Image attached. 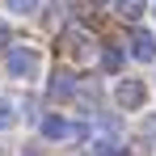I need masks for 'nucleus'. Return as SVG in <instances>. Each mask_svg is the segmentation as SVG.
Instances as JSON below:
<instances>
[{
    "label": "nucleus",
    "mask_w": 156,
    "mask_h": 156,
    "mask_svg": "<svg viewBox=\"0 0 156 156\" xmlns=\"http://www.w3.org/2000/svg\"><path fill=\"white\" fill-rule=\"evenodd\" d=\"M0 51H9V26H0Z\"/></svg>",
    "instance_id": "nucleus-12"
},
{
    "label": "nucleus",
    "mask_w": 156,
    "mask_h": 156,
    "mask_svg": "<svg viewBox=\"0 0 156 156\" xmlns=\"http://www.w3.org/2000/svg\"><path fill=\"white\" fill-rule=\"evenodd\" d=\"M101 68H105V72H118V68H122V55L114 51V47H110V51H101Z\"/></svg>",
    "instance_id": "nucleus-9"
},
{
    "label": "nucleus",
    "mask_w": 156,
    "mask_h": 156,
    "mask_svg": "<svg viewBox=\"0 0 156 156\" xmlns=\"http://www.w3.org/2000/svg\"><path fill=\"white\" fill-rule=\"evenodd\" d=\"M93 156H122V144H118V135H114V127L105 131L101 139H93Z\"/></svg>",
    "instance_id": "nucleus-6"
},
{
    "label": "nucleus",
    "mask_w": 156,
    "mask_h": 156,
    "mask_svg": "<svg viewBox=\"0 0 156 156\" xmlns=\"http://www.w3.org/2000/svg\"><path fill=\"white\" fill-rule=\"evenodd\" d=\"M38 131H42L47 139H72V122H63L59 114H47V118L38 122Z\"/></svg>",
    "instance_id": "nucleus-5"
},
{
    "label": "nucleus",
    "mask_w": 156,
    "mask_h": 156,
    "mask_svg": "<svg viewBox=\"0 0 156 156\" xmlns=\"http://www.w3.org/2000/svg\"><path fill=\"white\" fill-rule=\"evenodd\" d=\"M17 122V101H9V97H0V131H9Z\"/></svg>",
    "instance_id": "nucleus-8"
},
{
    "label": "nucleus",
    "mask_w": 156,
    "mask_h": 156,
    "mask_svg": "<svg viewBox=\"0 0 156 156\" xmlns=\"http://www.w3.org/2000/svg\"><path fill=\"white\" fill-rule=\"evenodd\" d=\"M93 4H110V0H93Z\"/></svg>",
    "instance_id": "nucleus-13"
},
{
    "label": "nucleus",
    "mask_w": 156,
    "mask_h": 156,
    "mask_svg": "<svg viewBox=\"0 0 156 156\" xmlns=\"http://www.w3.org/2000/svg\"><path fill=\"white\" fill-rule=\"evenodd\" d=\"M21 156H38V152H21Z\"/></svg>",
    "instance_id": "nucleus-14"
},
{
    "label": "nucleus",
    "mask_w": 156,
    "mask_h": 156,
    "mask_svg": "<svg viewBox=\"0 0 156 156\" xmlns=\"http://www.w3.org/2000/svg\"><path fill=\"white\" fill-rule=\"evenodd\" d=\"M131 55H135L139 63H156V38L148 30H139V34L131 38Z\"/></svg>",
    "instance_id": "nucleus-4"
},
{
    "label": "nucleus",
    "mask_w": 156,
    "mask_h": 156,
    "mask_svg": "<svg viewBox=\"0 0 156 156\" xmlns=\"http://www.w3.org/2000/svg\"><path fill=\"white\" fill-rule=\"evenodd\" d=\"M152 13H156V4H152Z\"/></svg>",
    "instance_id": "nucleus-15"
},
{
    "label": "nucleus",
    "mask_w": 156,
    "mask_h": 156,
    "mask_svg": "<svg viewBox=\"0 0 156 156\" xmlns=\"http://www.w3.org/2000/svg\"><path fill=\"white\" fill-rule=\"evenodd\" d=\"M114 105H118V110H144V105H148V84L135 80V76L118 80V84H114Z\"/></svg>",
    "instance_id": "nucleus-2"
},
{
    "label": "nucleus",
    "mask_w": 156,
    "mask_h": 156,
    "mask_svg": "<svg viewBox=\"0 0 156 156\" xmlns=\"http://www.w3.org/2000/svg\"><path fill=\"white\" fill-rule=\"evenodd\" d=\"M148 9H152L148 0H118V13H122L127 21H139V17H144Z\"/></svg>",
    "instance_id": "nucleus-7"
},
{
    "label": "nucleus",
    "mask_w": 156,
    "mask_h": 156,
    "mask_svg": "<svg viewBox=\"0 0 156 156\" xmlns=\"http://www.w3.org/2000/svg\"><path fill=\"white\" fill-rule=\"evenodd\" d=\"M4 9H9V13H34L38 0H4Z\"/></svg>",
    "instance_id": "nucleus-10"
},
{
    "label": "nucleus",
    "mask_w": 156,
    "mask_h": 156,
    "mask_svg": "<svg viewBox=\"0 0 156 156\" xmlns=\"http://www.w3.org/2000/svg\"><path fill=\"white\" fill-rule=\"evenodd\" d=\"M4 72L17 76V80H34L42 72V55L30 51V47H9V51H4Z\"/></svg>",
    "instance_id": "nucleus-1"
},
{
    "label": "nucleus",
    "mask_w": 156,
    "mask_h": 156,
    "mask_svg": "<svg viewBox=\"0 0 156 156\" xmlns=\"http://www.w3.org/2000/svg\"><path fill=\"white\" fill-rule=\"evenodd\" d=\"M63 51L72 55V59H89V55H93V34L80 30V26H72L63 34Z\"/></svg>",
    "instance_id": "nucleus-3"
},
{
    "label": "nucleus",
    "mask_w": 156,
    "mask_h": 156,
    "mask_svg": "<svg viewBox=\"0 0 156 156\" xmlns=\"http://www.w3.org/2000/svg\"><path fill=\"white\" fill-rule=\"evenodd\" d=\"M127 156H152L148 139H135V144H127Z\"/></svg>",
    "instance_id": "nucleus-11"
},
{
    "label": "nucleus",
    "mask_w": 156,
    "mask_h": 156,
    "mask_svg": "<svg viewBox=\"0 0 156 156\" xmlns=\"http://www.w3.org/2000/svg\"><path fill=\"white\" fill-rule=\"evenodd\" d=\"M0 156H4V152H0Z\"/></svg>",
    "instance_id": "nucleus-16"
}]
</instances>
